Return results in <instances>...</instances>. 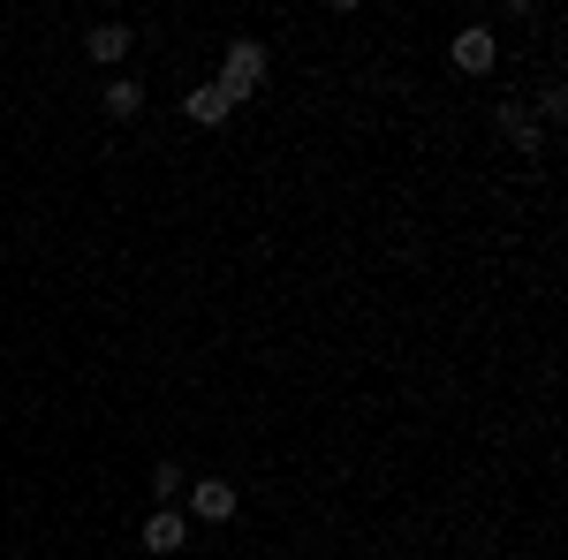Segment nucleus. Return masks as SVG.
Here are the masks:
<instances>
[{
	"label": "nucleus",
	"mask_w": 568,
	"mask_h": 560,
	"mask_svg": "<svg viewBox=\"0 0 568 560\" xmlns=\"http://www.w3.org/2000/svg\"><path fill=\"white\" fill-rule=\"evenodd\" d=\"M265 61H273V53H265L258 39H227V53H220V77H213V84L227 91V99H251V91H265Z\"/></svg>",
	"instance_id": "f257e3e1"
},
{
	"label": "nucleus",
	"mask_w": 568,
	"mask_h": 560,
	"mask_svg": "<svg viewBox=\"0 0 568 560\" xmlns=\"http://www.w3.org/2000/svg\"><path fill=\"white\" fill-rule=\"evenodd\" d=\"M182 500H190V516H197V522H227L235 508H243V492H235L227 477H197V485H190Z\"/></svg>",
	"instance_id": "f03ea898"
},
{
	"label": "nucleus",
	"mask_w": 568,
	"mask_h": 560,
	"mask_svg": "<svg viewBox=\"0 0 568 560\" xmlns=\"http://www.w3.org/2000/svg\"><path fill=\"white\" fill-rule=\"evenodd\" d=\"M447 61H455L463 77H485V69L500 61V45H493V31H485V23H470V31H455V45H447Z\"/></svg>",
	"instance_id": "7ed1b4c3"
},
{
	"label": "nucleus",
	"mask_w": 568,
	"mask_h": 560,
	"mask_svg": "<svg viewBox=\"0 0 568 560\" xmlns=\"http://www.w3.org/2000/svg\"><path fill=\"white\" fill-rule=\"evenodd\" d=\"M500 136H508V144H516V152H546V122H538V114H530L524 99H500Z\"/></svg>",
	"instance_id": "20e7f679"
},
{
	"label": "nucleus",
	"mask_w": 568,
	"mask_h": 560,
	"mask_svg": "<svg viewBox=\"0 0 568 560\" xmlns=\"http://www.w3.org/2000/svg\"><path fill=\"white\" fill-rule=\"evenodd\" d=\"M182 530H190V522H182V508H152V516H144V530H136V546H144V553H182Z\"/></svg>",
	"instance_id": "39448f33"
},
{
	"label": "nucleus",
	"mask_w": 568,
	"mask_h": 560,
	"mask_svg": "<svg viewBox=\"0 0 568 560\" xmlns=\"http://www.w3.org/2000/svg\"><path fill=\"white\" fill-rule=\"evenodd\" d=\"M182 114H190L197 130H220V122L235 114V99H227V91H220V84H197V91H190V99H182Z\"/></svg>",
	"instance_id": "423d86ee"
},
{
	"label": "nucleus",
	"mask_w": 568,
	"mask_h": 560,
	"mask_svg": "<svg viewBox=\"0 0 568 560\" xmlns=\"http://www.w3.org/2000/svg\"><path fill=\"white\" fill-rule=\"evenodd\" d=\"M99 106H106V122H136L144 114V84L136 77H114V84L99 91Z\"/></svg>",
	"instance_id": "0eeeda50"
},
{
	"label": "nucleus",
	"mask_w": 568,
	"mask_h": 560,
	"mask_svg": "<svg viewBox=\"0 0 568 560\" xmlns=\"http://www.w3.org/2000/svg\"><path fill=\"white\" fill-rule=\"evenodd\" d=\"M84 53H91V61H130V23H91Z\"/></svg>",
	"instance_id": "6e6552de"
},
{
	"label": "nucleus",
	"mask_w": 568,
	"mask_h": 560,
	"mask_svg": "<svg viewBox=\"0 0 568 560\" xmlns=\"http://www.w3.org/2000/svg\"><path fill=\"white\" fill-rule=\"evenodd\" d=\"M152 492H160V508H175L182 492H190V470H182V462H160V470H152Z\"/></svg>",
	"instance_id": "1a4fd4ad"
},
{
	"label": "nucleus",
	"mask_w": 568,
	"mask_h": 560,
	"mask_svg": "<svg viewBox=\"0 0 568 560\" xmlns=\"http://www.w3.org/2000/svg\"><path fill=\"white\" fill-rule=\"evenodd\" d=\"M530 114H538V122H561V114H568V84H561V77L538 84V106H530Z\"/></svg>",
	"instance_id": "9d476101"
}]
</instances>
